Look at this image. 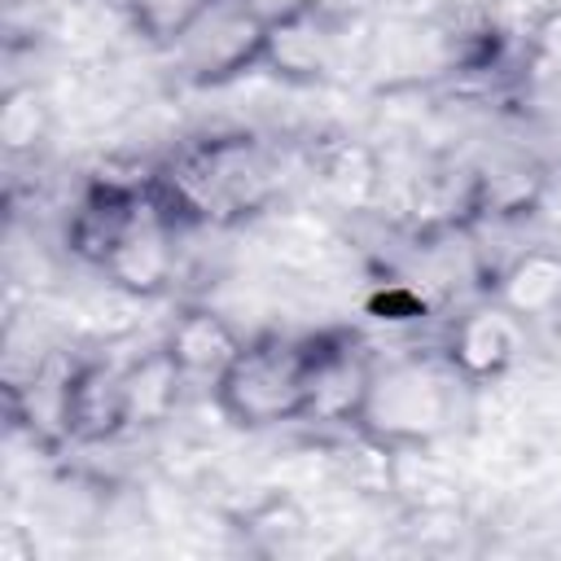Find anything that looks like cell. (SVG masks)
Listing matches in <instances>:
<instances>
[{"label": "cell", "instance_id": "1", "mask_svg": "<svg viewBox=\"0 0 561 561\" xmlns=\"http://www.w3.org/2000/svg\"><path fill=\"white\" fill-rule=\"evenodd\" d=\"M469 390L443 351L377 359L355 430L377 447H430L456 430Z\"/></svg>", "mask_w": 561, "mask_h": 561}, {"label": "cell", "instance_id": "2", "mask_svg": "<svg viewBox=\"0 0 561 561\" xmlns=\"http://www.w3.org/2000/svg\"><path fill=\"white\" fill-rule=\"evenodd\" d=\"M153 193L180 224H237L272 197V162L250 136L193 140L153 175Z\"/></svg>", "mask_w": 561, "mask_h": 561}, {"label": "cell", "instance_id": "3", "mask_svg": "<svg viewBox=\"0 0 561 561\" xmlns=\"http://www.w3.org/2000/svg\"><path fill=\"white\" fill-rule=\"evenodd\" d=\"M307 373H311V337H245L237 359L215 381V408L237 430H272L289 421H307Z\"/></svg>", "mask_w": 561, "mask_h": 561}, {"label": "cell", "instance_id": "4", "mask_svg": "<svg viewBox=\"0 0 561 561\" xmlns=\"http://www.w3.org/2000/svg\"><path fill=\"white\" fill-rule=\"evenodd\" d=\"M342 53V18L320 0H289L267 13L259 70L280 83L311 88L324 83Z\"/></svg>", "mask_w": 561, "mask_h": 561}, {"label": "cell", "instance_id": "5", "mask_svg": "<svg viewBox=\"0 0 561 561\" xmlns=\"http://www.w3.org/2000/svg\"><path fill=\"white\" fill-rule=\"evenodd\" d=\"M175 241H180V219L162 206V197L149 184L145 202L136 206V215L127 219V228L118 232V241L101 259V272L123 294L158 298L175 280V254H180Z\"/></svg>", "mask_w": 561, "mask_h": 561}, {"label": "cell", "instance_id": "6", "mask_svg": "<svg viewBox=\"0 0 561 561\" xmlns=\"http://www.w3.org/2000/svg\"><path fill=\"white\" fill-rule=\"evenodd\" d=\"M263 26H267V13L250 9V4H237V0H215L210 13L180 44L184 57H188L193 83L219 88V83H232V79L259 70Z\"/></svg>", "mask_w": 561, "mask_h": 561}, {"label": "cell", "instance_id": "7", "mask_svg": "<svg viewBox=\"0 0 561 561\" xmlns=\"http://www.w3.org/2000/svg\"><path fill=\"white\" fill-rule=\"evenodd\" d=\"M377 355H368L346 333H311V373H307V421L351 425L359 421Z\"/></svg>", "mask_w": 561, "mask_h": 561}, {"label": "cell", "instance_id": "8", "mask_svg": "<svg viewBox=\"0 0 561 561\" xmlns=\"http://www.w3.org/2000/svg\"><path fill=\"white\" fill-rule=\"evenodd\" d=\"M526 351V320H517L508 307H500L495 298L460 311L447 329L443 355L447 364L469 381V386H486L500 381Z\"/></svg>", "mask_w": 561, "mask_h": 561}, {"label": "cell", "instance_id": "9", "mask_svg": "<svg viewBox=\"0 0 561 561\" xmlns=\"http://www.w3.org/2000/svg\"><path fill=\"white\" fill-rule=\"evenodd\" d=\"M61 425L70 443H110L131 430V390L127 368L105 359L70 364L66 394H61Z\"/></svg>", "mask_w": 561, "mask_h": 561}, {"label": "cell", "instance_id": "10", "mask_svg": "<svg viewBox=\"0 0 561 561\" xmlns=\"http://www.w3.org/2000/svg\"><path fill=\"white\" fill-rule=\"evenodd\" d=\"M245 346V337L237 333V324L210 307H184L167 337L162 351L171 355V364L180 368L184 381H202L215 390V381L224 377V368L237 359V351Z\"/></svg>", "mask_w": 561, "mask_h": 561}, {"label": "cell", "instance_id": "11", "mask_svg": "<svg viewBox=\"0 0 561 561\" xmlns=\"http://www.w3.org/2000/svg\"><path fill=\"white\" fill-rule=\"evenodd\" d=\"M491 298H495L500 307H508V311H513L517 320H526V324L557 316V311H561V254L548 250V245L517 250V254L495 272Z\"/></svg>", "mask_w": 561, "mask_h": 561}, {"label": "cell", "instance_id": "12", "mask_svg": "<svg viewBox=\"0 0 561 561\" xmlns=\"http://www.w3.org/2000/svg\"><path fill=\"white\" fill-rule=\"evenodd\" d=\"M188 381L180 377V368L171 364V355L162 346H153L140 364L127 368V390H131V421L140 425H153V421H167L180 403V390Z\"/></svg>", "mask_w": 561, "mask_h": 561}, {"label": "cell", "instance_id": "13", "mask_svg": "<svg viewBox=\"0 0 561 561\" xmlns=\"http://www.w3.org/2000/svg\"><path fill=\"white\" fill-rule=\"evenodd\" d=\"M241 535L254 552H285L307 535V513L289 495H263L241 513Z\"/></svg>", "mask_w": 561, "mask_h": 561}, {"label": "cell", "instance_id": "14", "mask_svg": "<svg viewBox=\"0 0 561 561\" xmlns=\"http://www.w3.org/2000/svg\"><path fill=\"white\" fill-rule=\"evenodd\" d=\"M210 4L215 0H131L127 4V22H131V31L140 39L171 48V44L188 39V31L210 13Z\"/></svg>", "mask_w": 561, "mask_h": 561}, {"label": "cell", "instance_id": "15", "mask_svg": "<svg viewBox=\"0 0 561 561\" xmlns=\"http://www.w3.org/2000/svg\"><path fill=\"white\" fill-rule=\"evenodd\" d=\"M48 136V101L35 92V83H13L0 101V140L13 158L35 153Z\"/></svg>", "mask_w": 561, "mask_h": 561}, {"label": "cell", "instance_id": "16", "mask_svg": "<svg viewBox=\"0 0 561 561\" xmlns=\"http://www.w3.org/2000/svg\"><path fill=\"white\" fill-rule=\"evenodd\" d=\"M526 57L539 70H561V4H548L543 13H535L526 31Z\"/></svg>", "mask_w": 561, "mask_h": 561}]
</instances>
